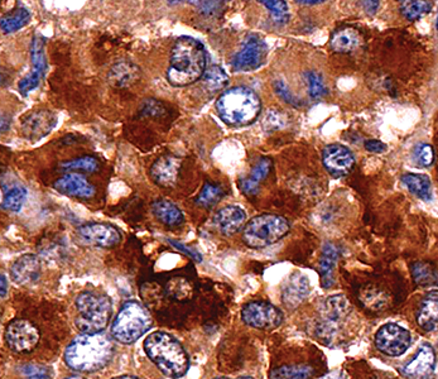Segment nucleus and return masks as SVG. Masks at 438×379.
<instances>
[{
    "instance_id": "nucleus-23",
    "label": "nucleus",
    "mask_w": 438,
    "mask_h": 379,
    "mask_svg": "<svg viewBox=\"0 0 438 379\" xmlns=\"http://www.w3.org/2000/svg\"><path fill=\"white\" fill-rule=\"evenodd\" d=\"M139 78H141V69L128 59L117 62L107 74V80L110 85L118 89L129 88Z\"/></svg>"
},
{
    "instance_id": "nucleus-16",
    "label": "nucleus",
    "mask_w": 438,
    "mask_h": 379,
    "mask_svg": "<svg viewBox=\"0 0 438 379\" xmlns=\"http://www.w3.org/2000/svg\"><path fill=\"white\" fill-rule=\"evenodd\" d=\"M322 162L332 177H345L355 166V157L343 144H328L322 152Z\"/></svg>"
},
{
    "instance_id": "nucleus-37",
    "label": "nucleus",
    "mask_w": 438,
    "mask_h": 379,
    "mask_svg": "<svg viewBox=\"0 0 438 379\" xmlns=\"http://www.w3.org/2000/svg\"><path fill=\"white\" fill-rule=\"evenodd\" d=\"M223 196H224V190L221 189L219 185L208 182L202 187L201 192L196 199V202L201 208L211 209L221 200Z\"/></svg>"
},
{
    "instance_id": "nucleus-13",
    "label": "nucleus",
    "mask_w": 438,
    "mask_h": 379,
    "mask_svg": "<svg viewBox=\"0 0 438 379\" xmlns=\"http://www.w3.org/2000/svg\"><path fill=\"white\" fill-rule=\"evenodd\" d=\"M30 59H32V71L19 81L18 89L20 94L28 95L36 90L42 83L47 71V59L45 54V40L43 37H33L30 45Z\"/></svg>"
},
{
    "instance_id": "nucleus-9",
    "label": "nucleus",
    "mask_w": 438,
    "mask_h": 379,
    "mask_svg": "<svg viewBox=\"0 0 438 379\" xmlns=\"http://www.w3.org/2000/svg\"><path fill=\"white\" fill-rule=\"evenodd\" d=\"M290 229V223L283 216L274 214L258 215L244 228V243L250 248H264L285 238Z\"/></svg>"
},
{
    "instance_id": "nucleus-8",
    "label": "nucleus",
    "mask_w": 438,
    "mask_h": 379,
    "mask_svg": "<svg viewBox=\"0 0 438 379\" xmlns=\"http://www.w3.org/2000/svg\"><path fill=\"white\" fill-rule=\"evenodd\" d=\"M351 314L346 297L335 295L326 298L320 310V317L314 321V337L326 345L340 343L345 321Z\"/></svg>"
},
{
    "instance_id": "nucleus-29",
    "label": "nucleus",
    "mask_w": 438,
    "mask_h": 379,
    "mask_svg": "<svg viewBox=\"0 0 438 379\" xmlns=\"http://www.w3.org/2000/svg\"><path fill=\"white\" fill-rule=\"evenodd\" d=\"M152 213L167 226H179L184 221L182 211L173 202L160 199L152 204Z\"/></svg>"
},
{
    "instance_id": "nucleus-51",
    "label": "nucleus",
    "mask_w": 438,
    "mask_h": 379,
    "mask_svg": "<svg viewBox=\"0 0 438 379\" xmlns=\"http://www.w3.org/2000/svg\"><path fill=\"white\" fill-rule=\"evenodd\" d=\"M11 123H12L11 117H8L6 114L0 113V134L9 131Z\"/></svg>"
},
{
    "instance_id": "nucleus-53",
    "label": "nucleus",
    "mask_w": 438,
    "mask_h": 379,
    "mask_svg": "<svg viewBox=\"0 0 438 379\" xmlns=\"http://www.w3.org/2000/svg\"><path fill=\"white\" fill-rule=\"evenodd\" d=\"M6 293H8V282L6 277L0 274V297H6Z\"/></svg>"
},
{
    "instance_id": "nucleus-27",
    "label": "nucleus",
    "mask_w": 438,
    "mask_h": 379,
    "mask_svg": "<svg viewBox=\"0 0 438 379\" xmlns=\"http://www.w3.org/2000/svg\"><path fill=\"white\" fill-rule=\"evenodd\" d=\"M359 301L364 308L370 311H380L389 308L391 303V295L377 284H365L357 293Z\"/></svg>"
},
{
    "instance_id": "nucleus-32",
    "label": "nucleus",
    "mask_w": 438,
    "mask_h": 379,
    "mask_svg": "<svg viewBox=\"0 0 438 379\" xmlns=\"http://www.w3.org/2000/svg\"><path fill=\"white\" fill-rule=\"evenodd\" d=\"M30 21V13L23 6H19L0 18V30L6 35L14 33L25 27Z\"/></svg>"
},
{
    "instance_id": "nucleus-21",
    "label": "nucleus",
    "mask_w": 438,
    "mask_h": 379,
    "mask_svg": "<svg viewBox=\"0 0 438 379\" xmlns=\"http://www.w3.org/2000/svg\"><path fill=\"white\" fill-rule=\"evenodd\" d=\"M182 161L176 156H163L155 161L150 168V176L154 182L162 187H172L177 184Z\"/></svg>"
},
{
    "instance_id": "nucleus-58",
    "label": "nucleus",
    "mask_w": 438,
    "mask_h": 379,
    "mask_svg": "<svg viewBox=\"0 0 438 379\" xmlns=\"http://www.w3.org/2000/svg\"><path fill=\"white\" fill-rule=\"evenodd\" d=\"M213 379H254L251 378V377H237V378H227V377H218V378Z\"/></svg>"
},
{
    "instance_id": "nucleus-50",
    "label": "nucleus",
    "mask_w": 438,
    "mask_h": 379,
    "mask_svg": "<svg viewBox=\"0 0 438 379\" xmlns=\"http://www.w3.org/2000/svg\"><path fill=\"white\" fill-rule=\"evenodd\" d=\"M170 242H171L172 245H174L176 248L182 250L186 255H190L191 258H194V260H196L197 262H201V255H199V253H196V252L191 250V249L186 248L184 245H182L181 243H177V242H173V240H170Z\"/></svg>"
},
{
    "instance_id": "nucleus-40",
    "label": "nucleus",
    "mask_w": 438,
    "mask_h": 379,
    "mask_svg": "<svg viewBox=\"0 0 438 379\" xmlns=\"http://www.w3.org/2000/svg\"><path fill=\"white\" fill-rule=\"evenodd\" d=\"M306 80L308 83V93L312 99H320L322 96L327 94V90L322 81V77L317 72H306Z\"/></svg>"
},
{
    "instance_id": "nucleus-59",
    "label": "nucleus",
    "mask_w": 438,
    "mask_h": 379,
    "mask_svg": "<svg viewBox=\"0 0 438 379\" xmlns=\"http://www.w3.org/2000/svg\"><path fill=\"white\" fill-rule=\"evenodd\" d=\"M65 379H86L81 377V375H70V377H66Z\"/></svg>"
},
{
    "instance_id": "nucleus-28",
    "label": "nucleus",
    "mask_w": 438,
    "mask_h": 379,
    "mask_svg": "<svg viewBox=\"0 0 438 379\" xmlns=\"http://www.w3.org/2000/svg\"><path fill=\"white\" fill-rule=\"evenodd\" d=\"M338 247L335 244L326 243L324 245V250L320 258V266H319V273L321 277V286L324 288H330L335 284V267L338 263Z\"/></svg>"
},
{
    "instance_id": "nucleus-2",
    "label": "nucleus",
    "mask_w": 438,
    "mask_h": 379,
    "mask_svg": "<svg viewBox=\"0 0 438 379\" xmlns=\"http://www.w3.org/2000/svg\"><path fill=\"white\" fill-rule=\"evenodd\" d=\"M114 356V343L102 332L81 334L66 348V366L80 373H94L107 367Z\"/></svg>"
},
{
    "instance_id": "nucleus-48",
    "label": "nucleus",
    "mask_w": 438,
    "mask_h": 379,
    "mask_svg": "<svg viewBox=\"0 0 438 379\" xmlns=\"http://www.w3.org/2000/svg\"><path fill=\"white\" fill-rule=\"evenodd\" d=\"M365 148L373 153H383L386 151V144L377 139H369L365 142Z\"/></svg>"
},
{
    "instance_id": "nucleus-25",
    "label": "nucleus",
    "mask_w": 438,
    "mask_h": 379,
    "mask_svg": "<svg viewBox=\"0 0 438 379\" xmlns=\"http://www.w3.org/2000/svg\"><path fill=\"white\" fill-rule=\"evenodd\" d=\"M360 32L354 27H341L332 33L330 45L336 54H350L362 45Z\"/></svg>"
},
{
    "instance_id": "nucleus-56",
    "label": "nucleus",
    "mask_w": 438,
    "mask_h": 379,
    "mask_svg": "<svg viewBox=\"0 0 438 379\" xmlns=\"http://www.w3.org/2000/svg\"><path fill=\"white\" fill-rule=\"evenodd\" d=\"M372 379H396V378H393V377H391V375H389V374H377V375H374L373 378Z\"/></svg>"
},
{
    "instance_id": "nucleus-57",
    "label": "nucleus",
    "mask_w": 438,
    "mask_h": 379,
    "mask_svg": "<svg viewBox=\"0 0 438 379\" xmlns=\"http://www.w3.org/2000/svg\"><path fill=\"white\" fill-rule=\"evenodd\" d=\"M112 379H139L136 378V377H133V375H120V377H115V378Z\"/></svg>"
},
{
    "instance_id": "nucleus-20",
    "label": "nucleus",
    "mask_w": 438,
    "mask_h": 379,
    "mask_svg": "<svg viewBox=\"0 0 438 379\" xmlns=\"http://www.w3.org/2000/svg\"><path fill=\"white\" fill-rule=\"evenodd\" d=\"M42 264L35 255H24L13 263L11 277L19 286H32L41 279Z\"/></svg>"
},
{
    "instance_id": "nucleus-18",
    "label": "nucleus",
    "mask_w": 438,
    "mask_h": 379,
    "mask_svg": "<svg viewBox=\"0 0 438 379\" xmlns=\"http://www.w3.org/2000/svg\"><path fill=\"white\" fill-rule=\"evenodd\" d=\"M54 189L69 197L91 199L95 195V187L88 178L77 172H69L54 181Z\"/></svg>"
},
{
    "instance_id": "nucleus-42",
    "label": "nucleus",
    "mask_w": 438,
    "mask_h": 379,
    "mask_svg": "<svg viewBox=\"0 0 438 379\" xmlns=\"http://www.w3.org/2000/svg\"><path fill=\"white\" fill-rule=\"evenodd\" d=\"M24 375H27L28 379H52L54 374L51 372V369L45 366L40 364H30V366H24Z\"/></svg>"
},
{
    "instance_id": "nucleus-4",
    "label": "nucleus",
    "mask_w": 438,
    "mask_h": 379,
    "mask_svg": "<svg viewBox=\"0 0 438 379\" xmlns=\"http://www.w3.org/2000/svg\"><path fill=\"white\" fill-rule=\"evenodd\" d=\"M143 348L149 359L168 378H182L189 372V356L181 343L171 334L166 332H152L144 340Z\"/></svg>"
},
{
    "instance_id": "nucleus-12",
    "label": "nucleus",
    "mask_w": 438,
    "mask_h": 379,
    "mask_svg": "<svg viewBox=\"0 0 438 379\" xmlns=\"http://www.w3.org/2000/svg\"><path fill=\"white\" fill-rule=\"evenodd\" d=\"M410 342L408 330L393 322L381 326L374 338L377 349L391 358L403 356L409 349Z\"/></svg>"
},
{
    "instance_id": "nucleus-6",
    "label": "nucleus",
    "mask_w": 438,
    "mask_h": 379,
    "mask_svg": "<svg viewBox=\"0 0 438 379\" xmlns=\"http://www.w3.org/2000/svg\"><path fill=\"white\" fill-rule=\"evenodd\" d=\"M152 326L153 319L148 308L139 301H126L113 321L112 338L123 345H131L142 338Z\"/></svg>"
},
{
    "instance_id": "nucleus-61",
    "label": "nucleus",
    "mask_w": 438,
    "mask_h": 379,
    "mask_svg": "<svg viewBox=\"0 0 438 379\" xmlns=\"http://www.w3.org/2000/svg\"><path fill=\"white\" fill-rule=\"evenodd\" d=\"M397 1H401V3H402V4H404V3H407V1H408V0H397Z\"/></svg>"
},
{
    "instance_id": "nucleus-44",
    "label": "nucleus",
    "mask_w": 438,
    "mask_h": 379,
    "mask_svg": "<svg viewBox=\"0 0 438 379\" xmlns=\"http://www.w3.org/2000/svg\"><path fill=\"white\" fill-rule=\"evenodd\" d=\"M165 112V105L155 99H147L141 107V114L144 117H160Z\"/></svg>"
},
{
    "instance_id": "nucleus-49",
    "label": "nucleus",
    "mask_w": 438,
    "mask_h": 379,
    "mask_svg": "<svg viewBox=\"0 0 438 379\" xmlns=\"http://www.w3.org/2000/svg\"><path fill=\"white\" fill-rule=\"evenodd\" d=\"M362 6L369 16H374L379 8V0H362Z\"/></svg>"
},
{
    "instance_id": "nucleus-35",
    "label": "nucleus",
    "mask_w": 438,
    "mask_h": 379,
    "mask_svg": "<svg viewBox=\"0 0 438 379\" xmlns=\"http://www.w3.org/2000/svg\"><path fill=\"white\" fill-rule=\"evenodd\" d=\"M27 190L23 186H14L11 190H8L1 202V208L13 211V213H18L20 209L23 208L24 202L27 199Z\"/></svg>"
},
{
    "instance_id": "nucleus-24",
    "label": "nucleus",
    "mask_w": 438,
    "mask_h": 379,
    "mask_svg": "<svg viewBox=\"0 0 438 379\" xmlns=\"http://www.w3.org/2000/svg\"><path fill=\"white\" fill-rule=\"evenodd\" d=\"M309 293V282L302 273H295L287 281L283 288V303L288 308H297L303 303V300Z\"/></svg>"
},
{
    "instance_id": "nucleus-31",
    "label": "nucleus",
    "mask_w": 438,
    "mask_h": 379,
    "mask_svg": "<svg viewBox=\"0 0 438 379\" xmlns=\"http://www.w3.org/2000/svg\"><path fill=\"white\" fill-rule=\"evenodd\" d=\"M403 184L406 185V187L418 196L422 200L428 202L432 197V187H431V181L430 178L425 175L420 173H407L402 177Z\"/></svg>"
},
{
    "instance_id": "nucleus-38",
    "label": "nucleus",
    "mask_w": 438,
    "mask_h": 379,
    "mask_svg": "<svg viewBox=\"0 0 438 379\" xmlns=\"http://www.w3.org/2000/svg\"><path fill=\"white\" fill-rule=\"evenodd\" d=\"M431 11L432 4L428 0H408L407 3L402 4L401 8L403 17L408 21H417Z\"/></svg>"
},
{
    "instance_id": "nucleus-7",
    "label": "nucleus",
    "mask_w": 438,
    "mask_h": 379,
    "mask_svg": "<svg viewBox=\"0 0 438 379\" xmlns=\"http://www.w3.org/2000/svg\"><path fill=\"white\" fill-rule=\"evenodd\" d=\"M78 317L75 324L83 334L101 332L112 317L113 305L107 295L94 291H85L76 297L75 301Z\"/></svg>"
},
{
    "instance_id": "nucleus-22",
    "label": "nucleus",
    "mask_w": 438,
    "mask_h": 379,
    "mask_svg": "<svg viewBox=\"0 0 438 379\" xmlns=\"http://www.w3.org/2000/svg\"><path fill=\"white\" fill-rule=\"evenodd\" d=\"M245 220H247V214L243 209L229 205L216 213L213 218V223L221 234L229 237L243 229Z\"/></svg>"
},
{
    "instance_id": "nucleus-60",
    "label": "nucleus",
    "mask_w": 438,
    "mask_h": 379,
    "mask_svg": "<svg viewBox=\"0 0 438 379\" xmlns=\"http://www.w3.org/2000/svg\"><path fill=\"white\" fill-rule=\"evenodd\" d=\"M4 81H6V76L3 75V72L0 71V85L4 83Z\"/></svg>"
},
{
    "instance_id": "nucleus-46",
    "label": "nucleus",
    "mask_w": 438,
    "mask_h": 379,
    "mask_svg": "<svg viewBox=\"0 0 438 379\" xmlns=\"http://www.w3.org/2000/svg\"><path fill=\"white\" fill-rule=\"evenodd\" d=\"M274 89L277 91V94H278L283 100L287 101L288 104H290V105H298L296 98H293V95L290 94V91L288 90L285 83H282V81H276V83H274Z\"/></svg>"
},
{
    "instance_id": "nucleus-11",
    "label": "nucleus",
    "mask_w": 438,
    "mask_h": 379,
    "mask_svg": "<svg viewBox=\"0 0 438 379\" xmlns=\"http://www.w3.org/2000/svg\"><path fill=\"white\" fill-rule=\"evenodd\" d=\"M4 339L6 345L12 351L18 354H27L36 349L41 340V332L33 322L24 319H17L6 326Z\"/></svg>"
},
{
    "instance_id": "nucleus-30",
    "label": "nucleus",
    "mask_w": 438,
    "mask_h": 379,
    "mask_svg": "<svg viewBox=\"0 0 438 379\" xmlns=\"http://www.w3.org/2000/svg\"><path fill=\"white\" fill-rule=\"evenodd\" d=\"M165 292L172 300L186 303V301H190L195 295V286L190 279L182 277V276H177L167 282Z\"/></svg>"
},
{
    "instance_id": "nucleus-19",
    "label": "nucleus",
    "mask_w": 438,
    "mask_h": 379,
    "mask_svg": "<svg viewBox=\"0 0 438 379\" xmlns=\"http://www.w3.org/2000/svg\"><path fill=\"white\" fill-rule=\"evenodd\" d=\"M436 367V353L430 344H423L412 359L402 368L403 375L409 379H423Z\"/></svg>"
},
{
    "instance_id": "nucleus-52",
    "label": "nucleus",
    "mask_w": 438,
    "mask_h": 379,
    "mask_svg": "<svg viewBox=\"0 0 438 379\" xmlns=\"http://www.w3.org/2000/svg\"><path fill=\"white\" fill-rule=\"evenodd\" d=\"M317 379H346V375L341 371H333L330 373H325Z\"/></svg>"
},
{
    "instance_id": "nucleus-14",
    "label": "nucleus",
    "mask_w": 438,
    "mask_h": 379,
    "mask_svg": "<svg viewBox=\"0 0 438 379\" xmlns=\"http://www.w3.org/2000/svg\"><path fill=\"white\" fill-rule=\"evenodd\" d=\"M56 124H57L56 114L47 109H37L25 114L22 118L20 132L25 139L37 142L41 141L42 138L47 136Z\"/></svg>"
},
{
    "instance_id": "nucleus-5",
    "label": "nucleus",
    "mask_w": 438,
    "mask_h": 379,
    "mask_svg": "<svg viewBox=\"0 0 438 379\" xmlns=\"http://www.w3.org/2000/svg\"><path fill=\"white\" fill-rule=\"evenodd\" d=\"M220 119L231 127H245L254 123L261 110L258 94L245 86H235L220 95L216 101Z\"/></svg>"
},
{
    "instance_id": "nucleus-33",
    "label": "nucleus",
    "mask_w": 438,
    "mask_h": 379,
    "mask_svg": "<svg viewBox=\"0 0 438 379\" xmlns=\"http://www.w3.org/2000/svg\"><path fill=\"white\" fill-rule=\"evenodd\" d=\"M202 83L210 93H218L227 86L229 76L219 66H211L203 72Z\"/></svg>"
},
{
    "instance_id": "nucleus-34",
    "label": "nucleus",
    "mask_w": 438,
    "mask_h": 379,
    "mask_svg": "<svg viewBox=\"0 0 438 379\" xmlns=\"http://www.w3.org/2000/svg\"><path fill=\"white\" fill-rule=\"evenodd\" d=\"M410 273L415 284L422 287H428L437 284V271L431 263L415 262L410 266Z\"/></svg>"
},
{
    "instance_id": "nucleus-15",
    "label": "nucleus",
    "mask_w": 438,
    "mask_h": 379,
    "mask_svg": "<svg viewBox=\"0 0 438 379\" xmlns=\"http://www.w3.org/2000/svg\"><path fill=\"white\" fill-rule=\"evenodd\" d=\"M267 57V45L261 37L250 36L243 47L232 59V67L237 71H254L259 69Z\"/></svg>"
},
{
    "instance_id": "nucleus-55",
    "label": "nucleus",
    "mask_w": 438,
    "mask_h": 379,
    "mask_svg": "<svg viewBox=\"0 0 438 379\" xmlns=\"http://www.w3.org/2000/svg\"><path fill=\"white\" fill-rule=\"evenodd\" d=\"M296 1L302 6H314V4H321L326 0H296Z\"/></svg>"
},
{
    "instance_id": "nucleus-54",
    "label": "nucleus",
    "mask_w": 438,
    "mask_h": 379,
    "mask_svg": "<svg viewBox=\"0 0 438 379\" xmlns=\"http://www.w3.org/2000/svg\"><path fill=\"white\" fill-rule=\"evenodd\" d=\"M200 1H201V0H170L168 3H170L171 6H177V4H184V3L199 6V3H200Z\"/></svg>"
},
{
    "instance_id": "nucleus-1",
    "label": "nucleus",
    "mask_w": 438,
    "mask_h": 379,
    "mask_svg": "<svg viewBox=\"0 0 438 379\" xmlns=\"http://www.w3.org/2000/svg\"><path fill=\"white\" fill-rule=\"evenodd\" d=\"M326 369L324 353L308 344L273 353L268 379H317Z\"/></svg>"
},
{
    "instance_id": "nucleus-26",
    "label": "nucleus",
    "mask_w": 438,
    "mask_h": 379,
    "mask_svg": "<svg viewBox=\"0 0 438 379\" xmlns=\"http://www.w3.org/2000/svg\"><path fill=\"white\" fill-rule=\"evenodd\" d=\"M437 291H431L422 300L418 313H417V322L425 332H433L437 329Z\"/></svg>"
},
{
    "instance_id": "nucleus-41",
    "label": "nucleus",
    "mask_w": 438,
    "mask_h": 379,
    "mask_svg": "<svg viewBox=\"0 0 438 379\" xmlns=\"http://www.w3.org/2000/svg\"><path fill=\"white\" fill-rule=\"evenodd\" d=\"M413 154H415V162L422 167L431 166L434 161L432 146L426 144V143H420L418 146H415Z\"/></svg>"
},
{
    "instance_id": "nucleus-10",
    "label": "nucleus",
    "mask_w": 438,
    "mask_h": 379,
    "mask_svg": "<svg viewBox=\"0 0 438 379\" xmlns=\"http://www.w3.org/2000/svg\"><path fill=\"white\" fill-rule=\"evenodd\" d=\"M242 320L258 330H274L283 324L285 315L267 301H251L242 308Z\"/></svg>"
},
{
    "instance_id": "nucleus-45",
    "label": "nucleus",
    "mask_w": 438,
    "mask_h": 379,
    "mask_svg": "<svg viewBox=\"0 0 438 379\" xmlns=\"http://www.w3.org/2000/svg\"><path fill=\"white\" fill-rule=\"evenodd\" d=\"M197 6L201 14L213 17L221 12V9L224 8V1L223 0H201Z\"/></svg>"
},
{
    "instance_id": "nucleus-3",
    "label": "nucleus",
    "mask_w": 438,
    "mask_h": 379,
    "mask_svg": "<svg viewBox=\"0 0 438 379\" xmlns=\"http://www.w3.org/2000/svg\"><path fill=\"white\" fill-rule=\"evenodd\" d=\"M206 64L208 54L201 42L192 37H179L172 48L167 80L176 88L191 85L201 78Z\"/></svg>"
},
{
    "instance_id": "nucleus-36",
    "label": "nucleus",
    "mask_w": 438,
    "mask_h": 379,
    "mask_svg": "<svg viewBox=\"0 0 438 379\" xmlns=\"http://www.w3.org/2000/svg\"><path fill=\"white\" fill-rule=\"evenodd\" d=\"M61 168L67 172L94 173L100 168V165H99V161L96 160L95 157L83 156V157H78L75 160L66 161L61 165Z\"/></svg>"
},
{
    "instance_id": "nucleus-39",
    "label": "nucleus",
    "mask_w": 438,
    "mask_h": 379,
    "mask_svg": "<svg viewBox=\"0 0 438 379\" xmlns=\"http://www.w3.org/2000/svg\"><path fill=\"white\" fill-rule=\"evenodd\" d=\"M261 4L266 6L273 22L278 25H283L290 21V11L285 0H258Z\"/></svg>"
},
{
    "instance_id": "nucleus-43",
    "label": "nucleus",
    "mask_w": 438,
    "mask_h": 379,
    "mask_svg": "<svg viewBox=\"0 0 438 379\" xmlns=\"http://www.w3.org/2000/svg\"><path fill=\"white\" fill-rule=\"evenodd\" d=\"M272 167V161L269 160V158H261V160L256 162V165L253 167V171H251L249 177L251 178L255 182L261 184V181H263L269 175Z\"/></svg>"
},
{
    "instance_id": "nucleus-17",
    "label": "nucleus",
    "mask_w": 438,
    "mask_h": 379,
    "mask_svg": "<svg viewBox=\"0 0 438 379\" xmlns=\"http://www.w3.org/2000/svg\"><path fill=\"white\" fill-rule=\"evenodd\" d=\"M80 237L86 243L99 248H114L122 242V233L117 226L107 223H89L80 226Z\"/></svg>"
},
{
    "instance_id": "nucleus-47",
    "label": "nucleus",
    "mask_w": 438,
    "mask_h": 379,
    "mask_svg": "<svg viewBox=\"0 0 438 379\" xmlns=\"http://www.w3.org/2000/svg\"><path fill=\"white\" fill-rule=\"evenodd\" d=\"M239 185L245 195L254 196L259 192V184L250 177L244 178Z\"/></svg>"
}]
</instances>
